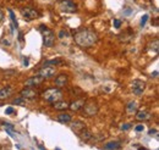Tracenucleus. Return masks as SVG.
Segmentation results:
<instances>
[{"label": "nucleus", "instance_id": "obj_1", "mask_svg": "<svg viewBox=\"0 0 159 150\" xmlns=\"http://www.w3.org/2000/svg\"><path fill=\"white\" fill-rule=\"evenodd\" d=\"M75 43L81 48H90L98 41V34L90 29H81L74 35Z\"/></svg>", "mask_w": 159, "mask_h": 150}, {"label": "nucleus", "instance_id": "obj_2", "mask_svg": "<svg viewBox=\"0 0 159 150\" xmlns=\"http://www.w3.org/2000/svg\"><path fill=\"white\" fill-rule=\"evenodd\" d=\"M39 31H40V33H42V35H43V44H44V46L50 48V46L54 45V43H55V34H54V32H53L51 29H49L47 26L42 25V26H39Z\"/></svg>", "mask_w": 159, "mask_h": 150}, {"label": "nucleus", "instance_id": "obj_3", "mask_svg": "<svg viewBox=\"0 0 159 150\" xmlns=\"http://www.w3.org/2000/svg\"><path fill=\"white\" fill-rule=\"evenodd\" d=\"M42 97L44 100L49 101V103H54V101L60 100L62 98V92L59 88H50L42 93Z\"/></svg>", "mask_w": 159, "mask_h": 150}, {"label": "nucleus", "instance_id": "obj_4", "mask_svg": "<svg viewBox=\"0 0 159 150\" xmlns=\"http://www.w3.org/2000/svg\"><path fill=\"white\" fill-rule=\"evenodd\" d=\"M21 15H22L23 19L27 20V21H33V20L39 19L40 17L39 11H37L33 8H22L21 9Z\"/></svg>", "mask_w": 159, "mask_h": 150}, {"label": "nucleus", "instance_id": "obj_5", "mask_svg": "<svg viewBox=\"0 0 159 150\" xmlns=\"http://www.w3.org/2000/svg\"><path fill=\"white\" fill-rule=\"evenodd\" d=\"M59 8H60L61 11L67 14H74L77 11V6H76V4L72 0H60L59 1Z\"/></svg>", "mask_w": 159, "mask_h": 150}, {"label": "nucleus", "instance_id": "obj_6", "mask_svg": "<svg viewBox=\"0 0 159 150\" xmlns=\"http://www.w3.org/2000/svg\"><path fill=\"white\" fill-rule=\"evenodd\" d=\"M131 88H132L133 94H135V95H138V97H140V95H142L143 92H144L146 83H144L143 81H141V79H135V81L132 82Z\"/></svg>", "mask_w": 159, "mask_h": 150}, {"label": "nucleus", "instance_id": "obj_7", "mask_svg": "<svg viewBox=\"0 0 159 150\" xmlns=\"http://www.w3.org/2000/svg\"><path fill=\"white\" fill-rule=\"evenodd\" d=\"M38 76L43 77V78H50L55 75V67H53V66H43V68H40L38 71Z\"/></svg>", "mask_w": 159, "mask_h": 150}, {"label": "nucleus", "instance_id": "obj_8", "mask_svg": "<svg viewBox=\"0 0 159 150\" xmlns=\"http://www.w3.org/2000/svg\"><path fill=\"white\" fill-rule=\"evenodd\" d=\"M82 109H83L87 116H94L98 112V106L96 103H93V101H91V103H88V104L85 103L83 106H82Z\"/></svg>", "mask_w": 159, "mask_h": 150}, {"label": "nucleus", "instance_id": "obj_9", "mask_svg": "<svg viewBox=\"0 0 159 150\" xmlns=\"http://www.w3.org/2000/svg\"><path fill=\"white\" fill-rule=\"evenodd\" d=\"M21 97L25 99H36L38 97V92L32 89V87H26L23 91H21Z\"/></svg>", "mask_w": 159, "mask_h": 150}, {"label": "nucleus", "instance_id": "obj_10", "mask_svg": "<svg viewBox=\"0 0 159 150\" xmlns=\"http://www.w3.org/2000/svg\"><path fill=\"white\" fill-rule=\"evenodd\" d=\"M44 78L40 76H34V77H31V78H28L26 82H25V87H36V86H39L40 83H43Z\"/></svg>", "mask_w": 159, "mask_h": 150}, {"label": "nucleus", "instance_id": "obj_11", "mask_svg": "<svg viewBox=\"0 0 159 150\" xmlns=\"http://www.w3.org/2000/svg\"><path fill=\"white\" fill-rule=\"evenodd\" d=\"M133 37H135V33L131 29H128V31L124 32L119 35V39H120V41H124V43H128V41H131L133 39Z\"/></svg>", "mask_w": 159, "mask_h": 150}, {"label": "nucleus", "instance_id": "obj_12", "mask_svg": "<svg viewBox=\"0 0 159 150\" xmlns=\"http://www.w3.org/2000/svg\"><path fill=\"white\" fill-rule=\"evenodd\" d=\"M67 82H69V78L66 75H59L55 78V86L58 88H62V87L67 86Z\"/></svg>", "mask_w": 159, "mask_h": 150}, {"label": "nucleus", "instance_id": "obj_13", "mask_svg": "<svg viewBox=\"0 0 159 150\" xmlns=\"http://www.w3.org/2000/svg\"><path fill=\"white\" fill-rule=\"evenodd\" d=\"M135 113H136L137 121H147V120L151 118V113L147 110H140V111H136Z\"/></svg>", "mask_w": 159, "mask_h": 150}, {"label": "nucleus", "instance_id": "obj_14", "mask_svg": "<svg viewBox=\"0 0 159 150\" xmlns=\"http://www.w3.org/2000/svg\"><path fill=\"white\" fill-rule=\"evenodd\" d=\"M85 103H86L85 99L76 100V101H74V103L69 104V109H70V110H72V111H78L80 109H82V106H83Z\"/></svg>", "mask_w": 159, "mask_h": 150}, {"label": "nucleus", "instance_id": "obj_15", "mask_svg": "<svg viewBox=\"0 0 159 150\" xmlns=\"http://www.w3.org/2000/svg\"><path fill=\"white\" fill-rule=\"evenodd\" d=\"M53 107H54L55 110H59V111H64L69 109V104L66 101H60V100H56L53 103Z\"/></svg>", "mask_w": 159, "mask_h": 150}, {"label": "nucleus", "instance_id": "obj_16", "mask_svg": "<svg viewBox=\"0 0 159 150\" xmlns=\"http://www.w3.org/2000/svg\"><path fill=\"white\" fill-rule=\"evenodd\" d=\"M78 135H80V138L82 140H85V142H88V140H91L92 138H93V134H92V132L91 131H88V129H86V128H83L82 129L80 133H78Z\"/></svg>", "mask_w": 159, "mask_h": 150}, {"label": "nucleus", "instance_id": "obj_17", "mask_svg": "<svg viewBox=\"0 0 159 150\" xmlns=\"http://www.w3.org/2000/svg\"><path fill=\"white\" fill-rule=\"evenodd\" d=\"M12 94V88L11 87H4L1 91H0V100H5L6 98H9L10 95Z\"/></svg>", "mask_w": 159, "mask_h": 150}, {"label": "nucleus", "instance_id": "obj_18", "mask_svg": "<svg viewBox=\"0 0 159 150\" xmlns=\"http://www.w3.org/2000/svg\"><path fill=\"white\" fill-rule=\"evenodd\" d=\"M137 103L136 101H130L127 105H126V112L128 113V115H133L135 112L137 111Z\"/></svg>", "mask_w": 159, "mask_h": 150}, {"label": "nucleus", "instance_id": "obj_19", "mask_svg": "<svg viewBox=\"0 0 159 150\" xmlns=\"http://www.w3.org/2000/svg\"><path fill=\"white\" fill-rule=\"evenodd\" d=\"M58 121L61 123H67L71 121V115H69L67 112H61L58 115Z\"/></svg>", "mask_w": 159, "mask_h": 150}, {"label": "nucleus", "instance_id": "obj_20", "mask_svg": "<svg viewBox=\"0 0 159 150\" xmlns=\"http://www.w3.org/2000/svg\"><path fill=\"white\" fill-rule=\"evenodd\" d=\"M71 128H72L75 132H77V133H80V132H81L82 129L86 128V126H85L83 122H81V121H75V122L71 124Z\"/></svg>", "mask_w": 159, "mask_h": 150}, {"label": "nucleus", "instance_id": "obj_21", "mask_svg": "<svg viewBox=\"0 0 159 150\" xmlns=\"http://www.w3.org/2000/svg\"><path fill=\"white\" fill-rule=\"evenodd\" d=\"M103 148H104V149H120V148H121V143L117 142V140H115V142H109V143L105 144Z\"/></svg>", "mask_w": 159, "mask_h": 150}, {"label": "nucleus", "instance_id": "obj_22", "mask_svg": "<svg viewBox=\"0 0 159 150\" xmlns=\"http://www.w3.org/2000/svg\"><path fill=\"white\" fill-rule=\"evenodd\" d=\"M9 14H10V19H11V22H12V28H11V31H15V28H17V26H19V23H17V20H16V17H15V14H14V11L12 10H9Z\"/></svg>", "mask_w": 159, "mask_h": 150}, {"label": "nucleus", "instance_id": "obj_23", "mask_svg": "<svg viewBox=\"0 0 159 150\" xmlns=\"http://www.w3.org/2000/svg\"><path fill=\"white\" fill-rule=\"evenodd\" d=\"M62 64L61 59H53V60H48V61H44L43 66H50V65H60Z\"/></svg>", "mask_w": 159, "mask_h": 150}, {"label": "nucleus", "instance_id": "obj_24", "mask_svg": "<svg viewBox=\"0 0 159 150\" xmlns=\"http://www.w3.org/2000/svg\"><path fill=\"white\" fill-rule=\"evenodd\" d=\"M149 49L154 54H158V51H159V41H158V39H156L154 41H152V43L149 44Z\"/></svg>", "mask_w": 159, "mask_h": 150}, {"label": "nucleus", "instance_id": "obj_25", "mask_svg": "<svg viewBox=\"0 0 159 150\" xmlns=\"http://www.w3.org/2000/svg\"><path fill=\"white\" fill-rule=\"evenodd\" d=\"M12 105H25V98H19V99H15L14 101H12Z\"/></svg>", "mask_w": 159, "mask_h": 150}, {"label": "nucleus", "instance_id": "obj_26", "mask_svg": "<svg viewBox=\"0 0 159 150\" xmlns=\"http://www.w3.org/2000/svg\"><path fill=\"white\" fill-rule=\"evenodd\" d=\"M148 19H149V16L147 15V14L142 16V19H141V27H142V28L146 26V23H147V21H148Z\"/></svg>", "mask_w": 159, "mask_h": 150}, {"label": "nucleus", "instance_id": "obj_27", "mask_svg": "<svg viewBox=\"0 0 159 150\" xmlns=\"http://www.w3.org/2000/svg\"><path fill=\"white\" fill-rule=\"evenodd\" d=\"M58 35H59V38H60V39H64V38L67 37V32L66 31H60Z\"/></svg>", "mask_w": 159, "mask_h": 150}, {"label": "nucleus", "instance_id": "obj_28", "mask_svg": "<svg viewBox=\"0 0 159 150\" xmlns=\"http://www.w3.org/2000/svg\"><path fill=\"white\" fill-rule=\"evenodd\" d=\"M131 127H132L131 123H125V124L121 126V131H127V129H130Z\"/></svg>", "mask_w": 159, "mask_h": 150}, {"label": "nucleus", "instance_id": "obj_29", "mask_svg": "<svg viewBox=\"0 0 159 150\" xmlns=\"http://www.w3.org/2000/svg\"><path fill=\"white\" fill-rule=\"evenodd\" d=\"M15 112V109L12 106H10V107H8L6 110H5V113H6V115H11V113H14Z\"/></svg>", "mask_w": 159, "mask_h": 150}, {"label": "nucleus", "instance_id": "obj_30", "mask_svg": "<svg viewBox=\"0 0 159 150\" xmlns=\"http://www.w3.org/2000/svg\"><path fill=\"white\" fill-rule=\"evenodd\" d=\"M148 134H149L151 137H153V135H154L156 138H158V135H157V134H158V131H157V129H149Z\"/></svg>", "mask_w": 159, "mask_h": 150}, {"label": "nucleus", "instance_id": "obj_31", "mask_svg": "<svg viewBox=\"0 0 159 150\" xmlns=\"http://www.w3.org/2000/svg\"><path fill=\"white\" fill-rule=\"evenodd\" d=\"M114 27H115V28H120V27H121V21L115 19V20H114Z\"/></svg>", "mask_w": 159, "mask_h": 150}, {"label": "nucleus", "instance_id": "obj_32", "mask_svg": "<svg viewBox=\"0 0 159 150\" xmlns=\"http://www.w3.org/2000/svg\"><path fill=\"white\" fill-rule=\"evenodd\" d=\"M143 129H144L143 124H138V126H136V128H135V131H136V132H143Z\"/></svg>", "mask_w": 159, "mask_h": 150}, {"label": "nucleus", "instance_id": "obj_33", "mask_svg": "<svg viewBox=\"0 0 159 150\" xmlns=\"http://www.w3.org/2000/svg\"><path fill=\"white\" fill-rule=\"evenodd\" d=\"M28 64H29V60H28V57L23 56V66H25V67H27Z\"/></svg>", "mask_w": 159, "mask_h": 150}, {"label": "nucleus", "instance_id": "obj_34", "mask_svg": "<svg viewBox=\"0 0 159 150\" xmlns=\"http://www.w3.org/2000/svg\"><path fill=\"white\" fill-rule=\"evenodd\" d=\"M132 12H133V11H132L131 9H126L125 11H124V15L127 16V15H130V14H132Z\"/></svg>", "mask_w": 159, "mask_h": 150}, {"label": "nucleus", "instance_id": "obj_35", "mask_svg": "<svg viewBox=\"0 0 159 150\" xmlns=\"http://www.w3.org/2000/svg\"><path fill=\"white\" fill-rule=\"evenodd\" d=\"M158 73H159L158 71H154V72H152V77H154V78H157V77H158Z\"/></svg>", "mask_w": 159, "mask_h": 150}, {"label": "nucleus", "instance_id": "obj_36", "mask_svg": "<svg viewBox=\"0 0 159 150\" xmlns=\"http://www.w3.org/2000/svg\"><path fill=\"white\" fill-rule=\"evenodd\" d=\"M3 43H4V44H6V45H10V41L6 40V39H4V40H3Z\"/></svg>", "mask_w": 159, "mask_h": 150}, {"label": "nucleus", "instance_id": "obj_37", "mask_svg": "<svg viewBox=\"0 0 159 150\" xmlns=\"http://www.w3.org/2000/svg\"><path fill=\"white\" fill-rule=\"evenodd\" d=\"M3 17H4V14H3V11H1V10H0V21H1V20H3Z\"/></svg>", "mask_w": 159, "mask_h": 150}]
</instances>
